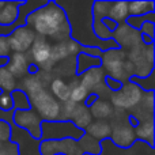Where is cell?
<instances>
[{
  "label": "cell",
  "mask_w": 155,
  "mask_h": 155,
  "mask_svg": "<svg viewBox=\"0 0 155 155\" xmlns=\"http://www.w3.org/2000/svg\"><path fill=\"white\" fill-rule=\"evenodd\" d=\"M99 144H101V154L99 155H155V147H151V146H148L147 143L142 142V140H136L128 148L117 147L110 142V139L101 140Z\"/></svg>",
  "instance_id": "30bf717a"
},
{
  "label": "cell",
  "mask_w": 155,
  "mask_h": 155,
  "mask_svg": "<svg viewBox=\"0 0 155 155\" xmlns=\"http://www.w3.org/2000/svg\"><path fill=\"white\" fill-rule=\"evenodd\" d=\"M25 0H5L4 7L0 10V26H11L18 19L19 7L23 4Z\"/></svg>",
  "instance_id": "e0dca14e"
},
{
  "label": "cell",
  "mask_w": 155,
  "mask_h": 155,
  "mask_svg": "<svg viewBox=\"0 0 155 155\" xmlns=\"http://www.w3.org/2000/svg\"><path fill=\"white\" fill-rule=\"evenodd\" d=\"M27 74H29V75H38V74H40V68H38L34 63H30L29 68H27Z\"/></svg>",
  "instance_id": "74e56055"
},
{
  "label": "cell",
  "mask_w": 155,
  "mask_h": 155,
  "mask_svg": "<svg viewBox=\"0 0 155 155\" xmlns=\"http://www.w3.org/2000/svg\"><path fill=\"white\" fill-rule=\"evenodd\" d=\"M134 131H135V137H136V140H142V142H146L148 146H151V147H155V143H154V118L140 121Z\"/></svg>",
  "instance_id": "7402d4cb"
},
{
  "label": "cell",
  "mask_w": 155,
  "mask_h": 155,
  "mask_svg": "<svg viewBox=\"0 0 155 155\" xmlns=\"http://www.w3.org/2000/svg\"><path fill=\"white\" fill-rule=\"evenodd\" d=\"M12 123L15 127L21 129H25L33 139H40L41 137V120L38 114L33 109L29 110H16L14 113Z\"/></svg>",
  "instance_id": "8fae6325"
},
{
  "label": "cell",
  "mask_w": 155,
  "mask_h": 155,
  "mask_svg": "<svg viewBox=\"0 0 155 155\" xmlns=\"http://www.w3.org/2000/svg\"><path fill=\"white\" fill-rule=\"evenodd\" d=\"M102 60V70L106 74V76H110L116 80L125 83L131 76H134V67L127 60V52L123 49H110L104 52L101 57Z\"/></svg>",
  "instance_id": "3957f363"
},
{
  "label": "cell",
  "mask_w": 155,
  "mask_h": 155,
  "mask_svg": "<svg viewBox=\"0 0 155 155\" xmlns=\"http://www.w3.org/2000/svg\"><path fill=\"white\" fill-rule=\"evenodd\" d=\"M30 109H33L42 121H59L61 104L49 93L46 87L41 88L35 94L27 97Z\"/></svg>",
  "instance_id": "277c9868"
},
{
  "label": "cell",
  "mask_w": 155,
  "mask_h": 155,
  "mask_svg": "<svg viewBox=\"0 0 155 155\" xmlns=\"http://www.w3.org/2000/svg\"><path fill=\"white\" fill-rule=\"evenodd\" d=\"M4 4H5V0H0V10L4 7Z\"/></svg>",
  "instance_id": "ab89813d"
},
{
  "label": "cell",
  "mask_w": 155,
  "mask_h": 155,
  "mask_svg": "<svg viewBox=\"0 0 155 155\" xmlns=\"http://www.w3.org/2000/svg\"><path fill=\"white\" fill-rule=\"evenodd\" d=\"M146 22L155 23V12H150V14L140 15V16H128V18H127V21H125V25H127V26H129L131 29L139 31L140 27H142Z\"/></svg>",
  "instance_id": "83f0119b"
},
{
  "label": "cell",
  "mask_w": 155,
  "mask_h": 155,
  "mask_svg": "<svg viewBox=\"0 0 155 155\" xmlns=\"http://www.w3.org/2000/svg\"><path fill=\"white\" fill-rule=\"evenodd\" d=\"M90 114L93 117V120H105L109 121L110 117L114 113V107L109 102V99L105 98H98L95 101V104L90 107Z\"/></svg>",
  "instance_id": "ffe728a7"
},
{
  "label": "cell",
  "mask_w": 155,
  "mask_h": 155,
  "mask_svg": "<svg viewBox=\"0 0 155 155\" xmlns=\"http://www.w3.org/2000/svg\"><path fill=\"white\" fill-rule=\"evenodd\" d=\"M155 12L154 0H143V2H128V14L129 16H140L146 14Z\"/></svg>",
  "instance_id": "d4e9b609"
},
{
  "label": "cell",
  "mask_w": 155,
  "mask_h": 155,
  "mask_svg": "<svg viewBox=\"0 0 155 155\" xmlns=\"http://www.w3.org/2000/svg\"><path fill=\"white\" fill-rule=\"evenodd\" d=\"M88 95V91L83 87L82 84L78 83L76 86H74L71 88V93H70V101H72L74 104H83L86 99V97Z\"/></svg>",
  "instance_id": "f1b7e54d"
},
{
  "label": "cell",
  "mask_w": 155,
  "mask_h": 155,
  "mask_svg": "<svg viewBox=\"0 0 155 155\" xmlns=\"http://www.w3.org/2000/svg\"><path fill=\"white\" fill-rule=\"evenodd\" d=\"M0 155H19L18 146L15 143H12L11 140L0 143Z\"/></svg>",
  "instance_id": "4dcf8cb0"
},
{
  "label": "cell",
  "mask_w": 155,
  "mask_h": 155,
  "mask_svg": "<svg viewBox=\"0 0 155 155\" xmlns=\"http://www.w3.org/2000/svg\"><path fill=\"white\" fill-rule=\"evenodd\" d=\"M30 63L31 61H30L27 53H11L8 56V64L5 68L16 80H21L29 75L27 68H29Z\"/></svg>",
  "instance_id": "2e32d148"
},
{
  "label": "cell",
  "mask_w": 155,
  "mask_h": 155,
  "mask_svg": "<svg viewBox=\"0 0 155 155\" xmlns=\"http://www.w3.org/2000/svg\"><path fill=\"white\" fill-rule=\"evenodd\" d=\"M84 131L79 129L72 121H42L41 123V142L45 140H79Z\"/></svg>",
  "instance_id": "8992f818"
},
{
  "label": "cell",
  "mask_w": 155,
  "mask_h": 155,
  "mask_svg": "<svg viewBox=\"0 0 155 155\" xmlns=\"http://www.w3.org/2000/svg\"><path fill=\"white\" fill-rule=\"evenodd\" d=\"M8 64V57H0V68H5Z\"/></svg>",
  "instance_id": "f35d334b"
},
{
  "label": "cell",
  "mask_w": 155,
  "mask_h": 155,
  "mask_svg": "<svg viewBox=\"0 0 155 155\" xmlns=\"http://www.w3.org/2000/svg\"><path fill=\"white\" fill-rule=\"evenodd\" d=\"M30 61L34 63L40 72L42 74H51L52 65H51V57H52V44H49L42 37L35 35V40L33 42L30 51L27 52Z\"/></svg>",
  "instance_id": "ba28073f"
},
{
  "label": "cell",
  "mask_w": 155,
  "mask_h": 155,
  "mask_svg": "<svg viewBox=\"0 0 155 155\" xmlns=\"http://www.w3.org/2000/svg\"><path fill=\"white\" fill-rule=\"evenodd\" d=\"M110 132H112V128H110L109 121L105 120H93V123L84 129V134L95 139L97 142L110 139Z\"/></svg>",
  "instance_id": "d6986e66"
},
{
  "label": "cell",
  "mask_w": 155,
  "mask_h": 155,
  "mask_svg": "<svg viewBox=\"0 0 155 155\" xmlns=\"http://www.w3.org/2000/svg\"><path fill=\"white\" fill-rule=\"evenodd\" d=\"M112 40H114L116 44L118 45V48L123 49L124 52H127V49L131 51V49L136 48L137 45L142 44L139 31L131 29L125 23L118 25L117 29L112 33Z\"/></svg>",
  "instance_id": "5bb4252c"
},
{
  "label": "cell",
  "mask_w": 155,
  "mask_h": 155,
  "mask_svg": "<svg viewBox=\"0 0 155 155\" xmlns=\"http://www.w3.org/2000/svg\"><path fill=\"white\" fill-rule=\"evenodd\" d=\"M11 142L18 146L19 155H41L40 139H33L25 129L18 127H11Z\"/></svg>",
  "instance_id": "7c38bea8"
},
{
  "label": "cell",
  "mask_w": 155,
  "mask_h": 155,
  "mask_svg": "<svg viewBox=\"0 0 155 155\" xmlns=\"http://www.w3.org/2000/svg\"><path fill=\"white\" fill-rule=\"evenodd\" d=\"M71 121L78 127L79 129L84 131L91 123H93V117L90 114V110L84 106L83 104H78L75 106V110L72 113Z\"/></svg>",
  "instance_id": "cb8c5ba5"
},
{
  "label": "cell",
  "mask_w": 155,
  "mask_h": 155,
  "mask_svg": "<svg viewBox=\"0 0 155 155\" xmlns=\"http://www.w3.org/2000/svg\"><path fill=\"white\" fill-rule=\"evenodd\" d=\"M128 82L136 84L143 91H155V68L148 76H146V78L131 76L128 79Z\"/></svg>",
  "instance_id": "4316f807"
},
{
  "label": "cell",
  "mask_w": 155,
  "mask_h": 155,
  "mask_svg": "<svg viewBox=\"0 0 155 155\" xmlns=\"http://www.w3.org/2000/svg\"><path fill=\"white\" fill-rule=\"evenodd\" d=\"M105 86H106L109 93H117V91H120L121 87H123V82L116 80L110 76H105Z\"/></svg>",
  "instance_id": "1f68e13d"
},
{
  "label": "cell",
  "mask_w": 155,
  "mask_h": 155,
  "mask_svg": "<svg viewBox=\"0 0 155 155\" xmlns=\"http://www.w3.org/2000/svg\"><path fill=\"white\" fill-rule=\"evenodd\" d=\"M25 26L53 45L70 40L71 30L67 16L54 0H48L44 7L29 14Z\"/></svg>",
  "instance_id": "7a4b0ae2"
},
{
  "label": "cell",
  "mask_w": 155,
  "mask_h": 155,
  "mask_svg": "<svg viewBox=\"0 0 155 155\" xmlns=\"http://www.w3.org/2000/svg\"><path fill=\"white\" fill-rule=\"evenodd\" d=\"M11 54V49L8 45L7 37H0V57H8Z\"/></svg>",
  "instance_id": "e575fe53"
},
{
  "label": "cell",
  "mask_w": 155,
  "mask_h": 155,
  "mask_svg": "<svg viewBox=\"0 0 155 155\" xmlns=\"http://www.w3.org/2000/svg\"><path fill=\"white\" fill-rule=\"evenodd\" d=\"M99 97L97 95V94H88L87 97H86V99H84V102H83V105H84L87 109H90L91 106H93L94 104H95V101L98 99Z\"/></svg>",
  "instance_id": "d590c367"
},
{
  "label": "cell",
  "mask_w": 155,
  "mask_h": 155,
  "mask_svg": "<svg viewBox=\"0 0 155 155\" xmlns=\"http://www.w3.org/2000/svg\"><path fill=\"white\" fill-rule=\"evenodd\" d=\"M110 128V142L120 148H128L136 142L135 131L128 124V113L125 110L114 109V113L109 120Z\"/></svg>",
  "instance_id": "5b68a950"
},
{
  "label": "cell",
  "mask_w": 155,
  "mask_h": 155,
  "mask_svg": "<svg viewBox=\"0 0 155 155\" xmlns=\"http://www.w3.org/2000/svg\"><path fill=\"white\" fill-rule=\"evenodd\" d=\"M128 16V2H110L107 18L114 21L117 25H123L125 23Z\"/></svg>",
  "instance_id": "603a6c76"
},
{
  "label": "cell",
  "mask_w": 155,
  "mask_h": 155,
  "mask_svg": "<svg viewBox=\"0 0 155 155\" xmlns=\"http://www.w3.org/2000/svg\"><path fill=\"white\" fill-rule=\"evenodd\" d=\"M139 33H143V34L148 35L150 38H155V23H151V22H146L142 27H140Z\"/></svg>",
  "instance_id": "836d02e7"
},
{
  "label": "cell",
  "mask_w": 155,
  "mask_h": 155,
  "mask_svg": "<svg viewBox=\"0 0 155 155\" xmlns=\"http://www.w3.org/2000/svg\"><path fill=\"white\" fill-rule=\"evenodd\" d=\"M102 23H104V26L106 27L107 30H109L110 33H113L116 29H117V26L118 25L114 21H112V19H109V18H105V19H102Z\"/></svg>",
  "instance_id": "8d00e7d4"
},
{
  "label": "cell",
  "mask_w": 155,
  "mask_h": 155,
  "mask_svg": "<svg viewBox=\"0 0 155 155\" xmlns=\"http://www.w3.org/2000/svg\"><path fill=\"white\" fill-rule=\"evenodd\" d=\"M14 109V99L10 93L0 91V110L3 113H8Z\"/></svg>",
  "instance_id": "f546056e"
},
{
  "label": "cell",
  "mask_w": 155,
  "mask_h": 155,
  "mask_svg": "<svg viewBox=\"0 0 155 155\" xmlns=\"http://www.w3.org/2000/svg\"><path fill=\"white\" fill-rule=\"evenodd\" d=\"M105 76H106V74L99 67V68H93V70L87 71L83 75H80L78 79H79V84H82L88 91V94H97L98 95L99 88L102 87L106 88V86H105Z\"/></svg>",
  "instance_id": "9a60e30c"
},
{
  "label": "cell",
  "mask_w": 155,
  "mask_h": 155,
  "mask_svg": "<svg viewBox=\"0 0 155 155\" xmlns=\"http://www.w3.org/2000/svg\"><path fill=\"white\" fill-rule=\"evenodd\" d=\"M11 139V127L5 121L0 120V143L10 142Z\"/></svg>",
  "instance_id": "d6a6232c"
},
{
  "label": "cell",
  "mask_w": 155,
  "mask_h": 155,
  "mask_svg": "<svg viewBox=\"0 0 155 155\" xmlns=\"http://www.w3.org/2000/svg\"><path fill=\"white\" fill-rule=\"evenodd\" d=\"M146 91L140 90L136 84L131 82L123 83V87L117 93H110L107 99L113 105L114 109L125 110L127 113H131L134 109H136L140 105Z\"/></svg>",
  "instance_id": "52a82bcc"
},
{
  "label": "cell",
  "mask_w": 155,
  "mask_h": 155,
  "mask_svg": "<svg viewBox=\"0 0 155 155\" xmlns=\"http://www.w3.org/2000/svg\"><path fill=\"white\" fill-rule=\"evenodd\" d=\"M35 40V34L26 26L15 29L7 37L11 53H27Z\"/></svg>",
  "instance_id": "4fadbf2b"
},
{
  "label": "cell",
  "mask_w": 155,
  "mask_h": 155,
  "mask_svg": "<svg viewBox=\"0 0 155 155\" xmlns=\"http://www.w3.org/2000/svg\"><path fill=\"white\" fill-rule=\"evenodd\" d=\"M49 93H51L60 104H63V102L70 101L71 87L65 79L54 76L53 79H52L51 84H49Z\"/></svg>",
  "instance_id": "44dd1931"
},
{
  "label": "cell",
  "mask_w": 155,
  "mask_h": 155,
  "mask_svg": "<svg viewBox=\"0 0 155 155\" xmlns=\"http://www.w3.org/2000/svg\"><path fill=\"white\" fill-rule=\"evenodd\" d=\"M16 88H18V80L8 72L7 68H0V91L11 94Z\"/></svg>",
  "instance_id": "484cf974"
},
{
  "label": "cell",
  "mask_w": 155,
  "mask_h": 155,
  "mask_svg": "<svg viewBox=\"0 0 155 155\" xmlns=\"http://www.w3.org/2000/svg\"><path fill=\"white\" fill-rule=\"evenodd\" d=\"M41 155H83L80 140H45L40 143Z\"/></svg>",
  "instance_id": "9c48e42d"
},
{
  "label": "cell",
  "mask_w": 155,
  "mask_h": 155,
  "mask_svg": "<svg viewBox=\"0 0 155 155\" xmlns=\"http://www.w3.org/2000/svg\"><path fill=\"white\" fill-rule=\"evenodd\" d=\"M64 11L70 25V38L86 48H97L102 52L118 49L114 40H99L93 30L94 0H54Z\"/></svg>",
  "instance_id": "6da1fadb"
},
{
  "label": "cell",
  "mask_w": 155,
  "mask_h": 155,
  "mask_svg": "<svg viewBox=\"0 0 155 155\" xmlns=\"http://www.w3.org/2000/svg\"><path fill=\"white\" fill-rule=\"evenodd\" d=\"M102 67L101 57H94L87 53H79L75 57V76L79 78L84 72L93 70V68Z\"/></svg>",
  "instance_id": "ac0fdd59"
}]
</instances>
